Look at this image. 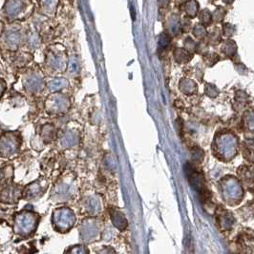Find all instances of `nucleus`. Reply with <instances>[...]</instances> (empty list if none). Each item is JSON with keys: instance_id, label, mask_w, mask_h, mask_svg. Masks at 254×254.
Wrapping results in <instances>:
<instances>
[{"instance_id": "nucleus-7", "label": "nucleus", "mask_w": 254, "mask_h": 254, "mask_svg": "<svg viewBox=\"0 0 254 254\" xmlns=\"http://www.w3.org/2000/svg\"><path fill=\"white\" fill-rule=\"evenodd\" d=\"M57 3V0H39V4L42 9L49 11L50 9L54 8Z\"/></svg>"}, {"instance_id": "nucleus-1", "label": "nucleus", "mask_w": 254, "mask_h": 254, "mask_svg": "<svg viewBox=\"0 0 254 254\" xmlns=\"http://www.w3.org/2000/svg\"><path fill=\"white\" fill-rule=\"evenodd\" d=\"M23 42V35L18 24L8 25L0 35V44L5 50L16 52Z\"/></svg>"}, {"instance_id": "nucleus-6", "label": "nucleus", "mask_w": 254, "mask_h": 254, "mask_svg": "<svg viewBox=\"0 0 254 254\" xmlns=\"http://www.w3.org/2000/svg\"><path fill=\"white\" fill-rule=\"evenodd\" d=\"M19 197H20V191L16 187L9 186L3 189L0 192V199L2 200V202H6V203L17 202Z\"/></svg>"}, {"instance_id": "nucleus-4", "label": "nucleus", "mask_w": 254, "mask_h": 254, "mask_svg": "<svg viewBox=\"0 0 254 254\" xmlns=\"http://www.w3.org/2000/svg\"><path fill=\"white\" fill-rule=\"evenodd\" d=\"M35 216L30 212H20L14 218V232L20 235H27L34 230Z\"/></svg>"}, {"instance_id": "nucleus-9", "label": "nucleus", "mask_w": 254, "mask_h": 254, "mask_svg": "<svg viewBox=\"0 0 254 254\" xmlns=\"http://www.w3.org/2000/svg\"><path fill=\"white\" fill-rule=\"evenodd\" d=\"M3 178V174H2V172L0 171V180Z\"/></svg>"}, {"instance_id": "nucleus-5", "label": "nucleus", "mask_w": 254, "mask_h": 254, "mask_svg": "<svg viewBox=\"0 0 254 254\" xmlns=\"http://www.w3.org/2000/svg\"><path fill=\"white\" fill-rule=\"evenodd\" d=\"M22 86L26 93H37L42 89V78L35 71H27L22 78Z\"/></svg>"}, {"instance_id": "nucleus-2", "label": "nucleus", "mask_w": 254, "mask_h": 254, "mask_svg": "<svg viewBox=\"0 0 254 254\" xmlns=\"http://www.w3.org/2000/svg\"><path fill=\"white\" fill-rule=\"evenodd\" d=\"M28 0H6L3 7V11L6 17L11 22L21 19L28 12Z\"/></svg>"}, {"instance_id": "nucleus-8", "label": "nucleus", "mask_w": 254, "mask_h": 254, "mask_svg": "<svg viewBox=\"0 0 254 254\" xmlns=\"http://www.w3.org/2000/svg\"><path fill=\"white\" fill-rule=\"evenodd\" d=\"M6 89H7L6 82L3 80L2 78H0V98L3 96V94L6 92Z\"/></svg>"}, {"instance_id": "nucleus-3", "label": "nucleus", "mask_w": 254, "mask_h": 254, "mask_svg": "<svg viewBox=\"0 0 254 254\" xmlns=\"http://www.w3.org/2000/svg\"><path fill=\"white\" fill-rule=\"evenodd\" d=\"M20 142L18 132L9 131L2 134L0 137V156L9 157L16 153L20 147Z\"/></svg>"}]
</instances>
